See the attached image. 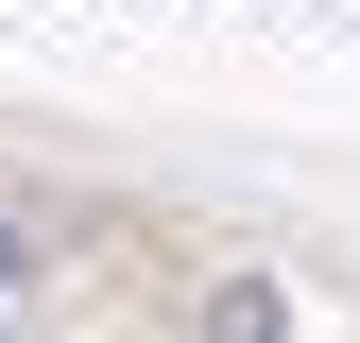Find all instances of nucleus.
I'll return each mask as SVG.
<instances>
[{"label":"nucleus","mask_w":360,"mask_h":343,"mask_svg":"<svg viewBox=\"0 0 360 343\" xmlns=\"http://www.w3.org/2000/svg\"><path fill=\"white\" fill-rule=\"evenodd\" d=\"M275 326H292V292H275V275H223L206 309H189V343H275Z\"/></svg>","instance_id":"f257e3e1"}]
</instances>
